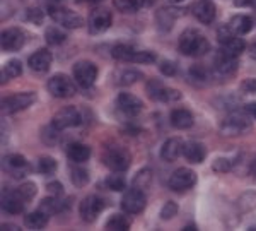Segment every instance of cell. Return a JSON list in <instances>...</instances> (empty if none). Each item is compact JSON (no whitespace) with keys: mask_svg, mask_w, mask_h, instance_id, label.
I'll return each mask as SVG.
<instances>
[{"mask_svg":"<svg viewBox=\"0 0 256 231\" xmlns=\"http://www.w3.org/2000/svg\"><path fill=\"white\" fill-rule=\"evenodd\" d=\"M210 50V43L198 30H186L180 38V52L186 57H204Z\"/></svg>","mask_w":256,"mask_h":231,"instance_id":"obj_1","label":"cell"},{"mask_svg":"<svg viewBox=\"0 0 256 231\" xmlns=\"http://www.w3.org/2000/svg\"><path fill=\"white\" fill-rule=\"evenodd\" d=\"M251 130V120H250V115L246 113H230L229 117L222 122L220 125V132L222 135H227V137H232V135H242L244 132Z\"/></svg>","mask_w":256,"mask_h":231,"instance_id":"obj_2","label":"cell"},{"mask_svg":"<svg viewBox=\"0 0 256 231\" xmlns=\"http://www.w3.org/2000/svg\"><path fill=\"white\" fill-rule=\"evenodd\" d=\"M102 161L104 164L113 171H125L130 166V152H128L125 147L122 146H111L104 151V156H102Z\"/></svg>","mask_w":256,"mask_h":231,"instance_id":"obj_3","label":"cell"},{"mask_svg":"<svg viewBox=\"0 0 256 231\" xmlns=\"http://www.w3.org/2000/svg\"><path fill=\"white\" fill-rule=\"evenodd\" d=\"M217 36H218V43H220L222 50L227 52L229 55L239 57L244 52V47H246L244 41L241 38H238V33H234L230 26H222L220 30L217 31Z\"/></svg>","mask_w":256,"mask_h":231,"instance_id":"obj_4","label":"cell"},{"mask_svg":"<svg viewBox=\"0 0 256 231\" xmlns=\"http://www.w3.org/2000/svg\"><path fill=\"white\" fill-rule=\"evenodd\" d=\"M48 12H50V18L55 21V23H58L64 28H68V30H77V28H80L84 24V19L79 14L65 9V7L58 6V4H52Z\"/></svg>","mask_w":256,"mask_h":231,"instance_id":"obj_5","label":"cell"},{"mask_svg":"<svg viewBox=\"0 0 256 231\" xmlns=\"http://www.w3.org/2000/svg\"><path fill=\"white\" fill-rule=\"evenodd\" d=\"M48 91L55 98H72L76 94V84L65 74H56L48 81Z\"/></svg>","mask_w":256,"mask_h":231,"instance_id":"obj_6","label":"cell"},{"mask_svg":"<svg viewBox=\"0 0 256 231\" xmlns=\"http://www.w3.org/2000/svg\"><path fill=\"white\" fill-rule=\"evenodd\" d=\"M147 199H146V193H144L142 188H130L122 199V209L128 214H138L146 209Z\"/></svg>","mask_w":256,"mask_h":231,"instance_id":"obj_7","label":"cell"},{"mask_svg":"<svg viewBox=\"0 0 256 231\" xmlns=\"http://www.w3.org/2000/svg\"><path fill=\"white\" fill-rule=\"evenodd\" d=\"M98 77V67L92 62L82 60L74 65V79L82 88H90Z\"/></svg>","mask_w":256,"mask_h":231,"instance_id":"obj_8","label":"cell"},{"mask_svg":"<svg viewBox=\"0 0 256 231\" xmlns=\"http://www.w3.org/2000/svg\"><path fill=\"white\" fill-rule=\"evenodd\" d=\"M196 183V175L190 168H180L169 178V188L174 192H186Z\"/></svg>","mask_w":256,"mask_h":231,"instance_id":"obj_9","label":"cell"},{"mask_svg":"<svg viewBox=\"0 0 256 231\" xmlns=\"http://www.w3.org/2000/svg\"><path fill=\"white\" fill-rule=\"evenodd\" d=\"M36 100L34 93H18L12 94V96H7L2 100V111L4 113H16V111H20L28 106H31Z\"/></svg>","mask_w":256,"mask_h":231,"instance_id":"obj_10","label":"cell"},{"mask_svg":"<svg viewBox=\"0 0 256 231\" xmlns=\"http://www.w3.org/2000/svg\"><path fill=\"white\" fill-rule=\"evenodd\" d=\"M147 93L152 100L162 101V103H174L181 100V93L172 88H166L159 81H150L147 84Z\"/></svg>","mask_w":256,"mask_h":231,"instance_id":"obj_11","label":"cell"},{"mask_svg":"<svg viewBox=\"0 0 256 231\" xmlns=\"http://www.w3.org/2000/svg\"><path fill=\"white\" fill-rule=\"evenodd\" d=\"M82 117L80 111L76 108V106H65L62 108L58 113L53 117V125L58 127L60 130L64 129H70V127H77L80 125Z\"/></svg>","mask_w":256,"mask_h":231,"instance_id":"obj_12","label":"cell"},{"mask_svg":"<svg viewBox=\"0 0 256 231\" xmlns=\"http://www.w3.org/2000/svg\"><path fill=\"white\" fill-rule=\"evenodd\" d=\"M104 200L101 199V197L98 195H89L86 197L84 200L80 202V217L84 219L86 222H92L96 221V217L99 216V212L104 209Z\"/></svg>","mask_w":256,"mask_h":231,"instance_id":"obj_13","label":"cell"},{"mask_svg":"<svg viewBox=\"0 0 256 231\" xmlns=\"http://www.w3.org/2000/svg\"><path fill=\"white\" fill-rule=\"evenodd\" d=\"M113 24V16L108 9H96L89 16V30L90 33H104Z\"/></svg>","mask_w":256,"mask_h":231,"instance_id":"obj_14","label":"cell"},{"mask_svg":"<svg viewBox=\"0 0 256 231\" xmlns=\"http://www.w3.org/2000/svg\"><path fill=\"white\" fill-rule=\"evenodd\" d=\"M2 168L12 176H24L30 170V164L24 156L20 154H7L2 159Z\"/></svg>","mask_w":256,"mask_h":231,"instance_id":"obj_15","label":"cell"},{"mask_svg":"<svg viewBox=\"0 0 256 231\" xmlns=\"http://www.w3.org/2000/svg\"><path fill=\"white\" fill-rule=\"evenodd\" d=\"M116 106L123 115H128V117H135L144 108L142 101L130 93H120V96L116 98Z\"/></svg>","mask_w":256,"mask_h":231,"instance_id":"obj_16","label":"cell"},{"mask_svg":"<svg viewBox=\"0 0 256 231\" xmlns=\"http://www.w3.org/2000/svg\"><path fill=\"white\" fill-rule=\"evenodd\" d=\"M24 33L18 30V28H10V30H6L2 33V40H0V45H2L4 52H16L20 50L24 45Z\"/></svg>","mask_w":256,"mask_h":231,"instance_id":"obj_17","label":"cell"},{"mask_svg":"<svg viewBox=\"0 0 256 231\" xmlns=\"http://www.w3.org/2000/svg\"><path fill=\"white\" fill-rule=\"evenodd\" d=\"M214 69H216V72L218 76H232V74L238 71L236 57L220 50L217 53L216 60H214Z\"/></svg>","mask_w":256,"mask_h":231,"instance_id":"obj_18","label":"cell"},{"mask_svg":"<svg viewBox=\"0 0 256 231\" xmlns=\"http://www.w3.org/2000/svg\"><path fill=\"white\" fill-rule=\"evenodd\" d=\"M183 149H184V144L181 139H178V137L168 139V141L162 144V147H160V158L164 161H168V163H172V161H176L183 154Z\"/></svg>","mask_w":256,"mask_h":231,"instance_id":"obj_19","label":"cell"},{"mask_svg":"<svg viewBox=\"0 0 256 231\" xmlns=\"http://www.w3.org/2000/svg\"><path fill=\"white\" fill-rule=\"evenodd\" d=\"M216 6L212 0H198L193 6V16L204 24H210L216 19Z\"/></svg>","mask_w":256,"mask_h":231,"instance_id":"obj_20","label":"cell"},{"mask_svg":"<svg viewBox=\"0 0 256 231\" xmlns=\"http://www.w3.org/2000/svg\"><path fill=\"white\" fill-rule=\"evenodd\" d=\"M24 205H26V199L20 195L19 190L16 192H7L2 197V209L9 214H19L24 211Z\"/></svg>","mask_w":256,"mask_h":231,"instance_id":"obj_21","label":"cell"},{"mask_svg":"<svg viewBox=\"0 0 256 231\" xmlns=\"http://www.w3.org/2000/svg\"><path fill=\"white\" fill-rule=\"evenodd\" d=\"M52 53L48 50H44V48H40L38 52H34L32 55L30 57V60H28V64H30L31 71L34 72H46L50 69V65H52Z\"/></svg>","mask_w":256,"mask_h":231,"instance_id":"obj_22","label":"cell"},{"mask_svg":"<svg viewBox=\"0 0 256 231\" xmlns=\"http://www.w3.org/2000/svg\"><path fill=\"white\" fill-rule=\"evenodd\" d=\"M193 115L192 111L184 110V108H178V110H172L171 113V125L174 129H180V130H184V129H190L193 125Z\"/></svg>","mask_w":256,"mask_h":231,"instance_id":"obj_23","label":"cell"},{"mask_svg":"<svg viewBox=\"0 0 256 231\" xmlns=\"http://www.w3.org/2000/svg\"><path fill=\"white\" fill-rule=\"evenodd\" d=\"M67 154H68V159L70 161H74V163L80 164V163H86V161L90 158V147L86 146V144H80V142L70 144Z\"/></svg>","mask_w":256,"mask_h":231,"instance_id":"obj_24","label":"cell"},{"mask_svg":"<svg viewBox=\"0 0 256 231\" xmlns=\"http://www.w3.org/2000/svg\"><path fill=\"white\" fill-rule=\"evenodd\" d=\"M48 212H44L43 209L34 212H30L28 216H24V224L30 229H43L48 224Z\"/></svg>","mask_w":256,"mask_h":231,"instance_id":"obj_25","label":"cell"},{"mask_svg":"<svg viewBox=\"0 0 256 231\" xmlns=\"http://www.w3.org/2000/svg\"><path fill=\"white\" fill-rule=\"evenodd\" d=\"M183 154L190 163H202L205 159V147L200 142H188L184 144Z\"/></svg>","mask_w":256,"mask_h":231,"instance_id":"obj_26","label":"cell"},{"mask_svg":"<svg viewBox=\"0 0 256 231\" xmlns=\"http://www.w3.org/2000/svg\"><path fill=\"white\" fill-rule=\"evenodd\" d=\"M229 26L232 28V31L238 33V35H248V33L251 31V28H253V21H251V18H248V16L239 14L230 19Z\"/></svg>","mask_w":256,"mask_h":231,"instance_id":"obj_27","label":"cell"},{"mask_svg":"<svg viewBox=\"0 0 256 231\" xmlns=\"http://www.w3.org/2000/svg\"><path fill=\"white\" fill-rule=\"evenodd\" d=\"M135 53H137V50L130 45H116L111 50V55L120 62H134Z\"/></svg>","mask_w":256,"mask_h":231,"instance_id":"obj_28","label":"cell"},{"mask_svg":"<svg viewBox=\"0 0 256 231\" xmlns=\"http://www.w3.org/2000/svg\"><path fill=\"white\" fill-rule=\"evenodd\" d=\"M113 6L116 7L120 12L134 14V12L140 11L142 6H146V0H113Z\"/></svg>","mask_w":256,"mask_h":231,"instance_id":"obj_29","label":"cell"},{"mask_svg":"<svg viewBox=\"0 0 256 231\" xmlns=\"http://www.w3.org/2000/svg\"><path fill=\"white\" fill-rule=\"evenodd\" d=\"M140 77H142V74H140L138 71H134V69H123V71H120L118 76H116V84L132 86V84H135Z\"/></svg>","mask_w":256,"mask_h":231,"instance_id":"obj_30","label":"cell"},{"mask_svg":"<svg viewBox=\"0 0 256 231\" xmlns=\"http://www.w3.org/2000/svg\"><path fill=\"white\" fill-rule=\"evenodd\" d=\"M22 74V65H20L19 60H9L6 64V67L2 69V82L7 79H12V77H18Z\"/></svg>","mask_w":256,"mask_h":231,"instance_id":"obj_31","label":"cell"},{"mask_svg":"<svg viewBox=\"0 0 256 231\" xmlns=\"http://www.w3.org/2000/svg\"><path fill=\"white\" fill-rule=\"evenodd\" d=\"M128 228H130V221H128L125 216H120V214H114V216H111L110 219L106 221V229L126 231Z\"/></svg>","mask_w":256,"mask_h":231,"instance_id":"obj_32","label":"cell"},{"mask_svg":"<svg viewBox=\"0 0 256 231\" xmlns=\"http://www.w3.org/2000/svg\"><path fill=\"white\" fill-rule=\"evenodd\" d=\"M64 207H65L64 202L58 200V197H56V195L50 197V199H44L43 204H41V209H43L44 212H48V214L60 212V211H64Z\"/></svg>","mask_w":256,"mask_h":231,"instance_id":"obj_33","label":"cell"},{"mask_svg":"<svg viewBox=\"0 0 256 231\" xmlns=\"http://www.w3.org/2000/svg\"><path fill=\"white\" fill-rule=\"evenodd\" d=\"M70 180L76 187H84L89 181V173L84 168H74L72 173H70Z\"/></svg>","mask_w":256,"mask_h":231,"instance_id":"obj_34","label":"cell"},{"mask_svg":"<svg viewBox=\"0 0 256 231\" xmlns=\"http://www.w3.org/2000/svg\"><path fill=\"white\" fill-rule=\"evenodd\" d=\"M150 181H152V173L150 170H142V171H138L137 175H135V178H134V187H137V188H147L148 185H150Z\"/></svg>","mask_w":256,"mask_h":231,"instance_id":"obj_35","label":"cell"},{"mask_svg":"<svg viewBox=\"0 0 256 231\" xmlns=\"http://www.w3.org/2000/svg\"><path fill=\"white\" fill-rule=\"evenodd\" d=\"M65 38H67V35L58 28H48L46 30V41L50 45H62Z\"/></svg>","mask_w":256,"mask_h":231,"instance_id":"obj_36","label":"cell"},{"mask_svg":"<svg viewBox=\"0 0 256 231\" xmlns=\"http://www.w3.org/2000/svg\"><path fill=\"white\" fill-rule=\"evenodd\" d=\"M106 185H108L110 190L122 192L123 188L126 187V181H125V178H123L122 175H110L108 180H106Z\"/></svg>","mask_w":256,"mask_h":231,"instance_id":"obj_37","label":"cell"},{"mask_svg":"<svg viewBox=\"0 0 256 231\" xmlns=\"http://www.w3.org/2000/svg\"><path fill=\"white\" fill-rule=\"evenodd\" d=\"M38 168L41 173H44V175H52V173H55V170H56V161L53 158H50V156H43V158H40Z\"/></svg>","mask_w":256,"mask_h":231,"instance_id":"obj_38","label":"cell"},{"mask_svg":"<svg viewBox=\"0 0 256 231\" xmlns=\"http://www.w3.org/2000/svg\"><path fill=\"white\" fill-rule=\"evenodd\" d=\"M58 137H60V129L53 125V123L43 130V141L46 144H55L58 141Z\"/></svg>","mask_w":256,"mask_h":231,"instance_id":"obj_39","label":"cell"},{"mask_svg":"<svg viewBox=\"0 0 256 231\" xmlns=\"http://www.w3.org/2000/svg\"><path fill=\"white\" fill-rule=\"evenodd\" d=\"M156 53L152 52H147V50H137L134 57V64H152V62H156Z\"/></svg>","mask_w":256,"mask_h":231,"instance_id":"obj_40","label":"cell"},{"mask_svg":"<svg viewBox=\"0 0 256 231\" xmlns=\"http://www.w3.org/2000/svg\"><path fill=\"white\" fill-rule=\"evenodd\" d=\"M43 18H44L43 11L38 9V7H32V9L26 11V19L31 21L32 24H36V26H40V24L43 23Z\"/></svg>","mask_w":256,"mask_h":231,"instance_id":"obj_41","label":"cell"},{"mask_svg":"<svg viewBox=\"0 0 256 231\" xmlns=\"http://www.w3.org/2000/svg\"><path fill=\"white\" fill-rule=\"evenodd\" d=\"M176 214H178V205L171 200L166 202V204L162 205V209H160V217H162V219H171Z\"/></svg>","mask_w":256,"mask_h":231,"instance_id":"obj_42","label":"cell"},{"mask_svg":"<svg viewBox=\"0 0 256 231\" xmlns=\"http://www.w3.org/2000/svg\"><path fill=\"white\" fill-rule=\"evenodd\" d=\"M18 190L20 192V195L24 197L26 200H31L32 197L36 195V185L34 183H24V185H20V187L18 188Z\"/></svg>","mask_w":256,"mask_h":231,"instance_id":"obj_43","label":"cell"},{"mask_svg":"<svg viewBox=\"0 0 256 231\" xmlns=\"http://www.w3.org/2000/svg\"><path fill=\"white\" fill-rule=\"evenodd\" d=\"M232 168V161H229L227 158H217L214 163V170L216 171H229Z\"/></svg>","mask_w":256,"mask_h":231,"instance_id":"obj_44","label":"cell"},{"mask_svg":"<svg viewBox=\"0 0 256 231\" xmlns=\"http://www.w3.org/2000/svg\"><path fill=\"white\" fill-rule=\"evenodd\" d=\"M160 72H162L164 76H174L176 65L172 64V62H162V65H160Z\"/></svg>","mask_w":256,"mask_h":231,"instance_id":"obj_45","label":"cell"},{"mask_svg":"<svg viewBox=\"0 0 256 231\" xmlns=\"http://www.w3.org/2000/svg\"><path fill=\"white\" fill-rule=\"evenodd\" d=\"M192 76L195 79H205L207 77V71L202 65H195V67H192Z\"/></svg>","mask_w":256,"mask_h":231,"instance_id":"obj_46","label":"cell"},{"mask_svg":"<svg viewBox=\"0 0 256 231\" xmlns=\"http://www.w3.org/2000/svg\"><path fill=\"white\" fill-rule=\"evenodd\" d=\"M48 190L50 193H53V195H62L64 193V187H62V183H58V181H53V183L48 185Z\"/></svg>","mask_w":256,"mask_h":231,"instance_id":"obj_47","label":"cell"},{"mask_svg":"<svg viewBox=\"0 0 256 231\" xmlns=\"http://www.w3.org/2000/svg\"><path fill=\"white\" fill-rule=\"evenodd\" d=\"M242 89H244L246 93H256V81L250 79V81L242 82Z\"/></svg>","mask_w":256,"mask_h":231,"instance_id":"obj_48","label":"cell"},{"mask_svg":"<svg viewBox=\"0 0 256 231\" xmlns=\"http://www.w3.org/2000/svg\"><path fill=\"white\" fill-rule=\"evenodd\" d=\"M244 111L250 115L251 118H254L256 120V103H248V105L244 106Z\"/></svg>","mask_w":256,"mask_h":231,"instance_id":"obj_49","label":"cell"},{"mask_svg":"<svg viewBox=\"0 0 256 231\" xmlns=\"http://www.w3.org/2000/svg\"><path fill=\"white\" fill-rule=\"evenodd\" d=\"M250 57H251V59H254V60H256V43H254V45H251V47H250Z\"/></svg>","mask_w":256,"mask_h":231,"instance_id":"obj_50","label":"cell"},{"mask_svg":"<svg viewBox=\"0 0 256 231\" xmlns=\"http://www.w3.org/2000/svg\"><path fill=\"white\" fill-rule=\"evenodd\" d=\"M171 4H174V6H184V4H188L190 0H169Z\"/></svg>","mask_w":256,"mask_h":231,"instance_id":"obj_51","label":"cell"},{"mask_svg":"<svg viewBox=\"0 0 256 231\" xmlns=\"http://www.w3.org/2000/svg\"><path fill=\"white\" fill-rule=\"evenodd\" d=\"M250 170H251V173H253V175L256 176V159L253 161V163H251V168H250Z\"/></svg>","mask_w":256,"mask_h":231,"instance_id":"obj_52","label":"cell"},{"mask_svg":"<svg viewBox=\"0 0 256 231\" xmlns=\"http://www.w3.org/2000/svg\"><path fill=\"white\" fill-rule=\"evenodd\" d=\"M244 4H248V6H251L256 9V0H244Z\"/></svg>","mask_w":256,"mask_h":231,"instance_id":"obj_53","label":"cell"},{"mask_svg":"<svg viewBox=\"0 0 256 231\" xmlns=\"http://www.w3.org/2000/svg\"><path fill=\"white\" fill-rule=\"evenodd\" d=\"M184 229H186V231H192V229H196V226H186Z\"/></svg>","mask_w":256,"mask_h":231,"instance_id":"obj_54","label":"cell"},{"mask_svg":"<svg viewBox=\"0 0 256 231\" xmlns=\"http://www.w3.org/2000/svg\"><path fill=\"white\" fill-rule=\"evenodd\" d=\"M152 2H156V0H146V6H150Z\"/></svg>","mask_w":256,"mask_h":231,"instance_id":"obj_55","label":"cell"},{"mask_svg":"<svg viewBox=\"0 0 256 231\" xmlns=\"http://www.w3.org/2000/svg\"><path fill=\"white\" fill-rule=\"evenodd\" d=\"M50 2H52V4H60L62 0H50Z\"/></svg>","mask_w":256,"mask_h":231,"instance_id":"obj_56","label":"cell"},{"mask_svg":"<svg viewBox=\"0 0 256 231\" xmlns=\"http://www.w3.org/2000/svg\"><path fill=\"white\" fill-rule=\"evenodd\" d=\"M90 2H96V0H90Z\"/></svg>","mask_w":256,"mask_h":231,"instance_id":"obj_57","label":"cell"}]
</instances>
